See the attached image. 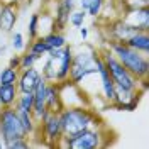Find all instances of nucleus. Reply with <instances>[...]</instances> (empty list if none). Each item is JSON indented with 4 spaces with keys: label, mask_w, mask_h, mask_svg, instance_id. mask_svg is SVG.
<instances>
[{
    "label": "nucleus",
    "mask_w": 149,
    "mask_h": 149,
    "mask_svg": "<svg viewBox=\"0 0 149 149\" xmlns=\"http://www.w3.org/2000/svg\"><path fill=\"white\" fill-rule=\"evenodd\" d=\"M102 56L103 63L109 70L112 81L115 85V100L113 102H127V100H139V95L142 90H139V81L125 70L122 63L112 54V51H105ZM112 102V103H113Z\"/></svg>",
    "instance_id": "f257e3e1"
},
{
    "label": "nucleus",
    "mask_w": 149,
    "mask_h": 149,
    "mask_svg": "<svg viewBox=\"0 0 149 149\" xmlns=\"http://www.w3.org/2000/svg\"><path fill=\"white\" fill-rule=\"evenodd\" d=\"M73 59V47L63 46L47 51V59L42 66V78L47 83H61L70 76V66Z\"/></svg>",
    "instance_id": "f03ea898"
},
{
    "label": "nucleus",
    "mask_w": 149,
    "mask_h": 149,
    "mask_svg": "<svg viewBox=\"0 0 149 149\" xmlns=\"http://www.w3.org/2000/svg\"><path fill=\"white\" fill-rule=\"evenodd\" d=\"M110 51L125 70H129V73L139 81L146 80L149 76V59L146 54H142L139 51L129 47L122 41H112L110 42Z\"/></svg>",
    "instance_id": "7ed1b4c3"
},
{
    "label": "nucleus",
    "mask_w": 149,
    "mask_h": 149,
    "mask_svg": "<svg viewBox=\"0 0 149 149\" xmlns=\"http://www.w3.org/2000/svg\"><path fill=\"white\" fill-rule=\"evenodd\" d=\"M59 120H61V129H63V137H71L74 134L81 132L90 127H100L95 122L98 117L92 110L81 107H65L59 112Z\"/></svg>",
    "instance_id": "20e7f679"
},
{
    "label": "nucleus",
    "mask_w": 149,
    "mask_h": 149,
    "mask_svg": "<svg viewBox=\"0 0 149 149\" xmlns=\"http://www.w3.org/2000/svg\"><path fill=\"white\" fill-rule=\"evenodd\" d=\"M97 51L93 49H86V51H78L76 54L73 53V59H71V66H70V76L68 80L74 85H80L86 76L97 73Z\"/></svg>",
    "instance_id": "39448f33"
},
{
    "label": "nucleus",
    "mask_w": 149,
    "mask_h": 149,
    "mask_svg": "<svg viewBox=\"0 0 149 149\" xmlns=\"http://www.w3.org/2000/svg\"><path fill=\"white\" fill-rule=\"evenodd\" d=\"M0 137L3 144L14 139L27 137L15 107H0Z\"/></svg>",
    "instance_id": "423d86ee"
},
{
    "label": "nucleus",
    "mask_w": 149,
    "mask_h": 149,
    "mask_svg": "<svg viewBox=\"0 0 149 149\" xmlns=\"http://www.w3.org/2000/svg\"><path fill=\"white\" fill-rule=\"evenodd\" d=\"M102 139L103 137H102L100 127H97V129L90 127V129H85L81 132L71 136V137H63L58 146L70 148V149H97L103 146Z\"/></svg>",
    "instance_id": "0eeeda50"
},
{
    "label": "nucleus",
    "mask_w": 149,
    "mask_h": 149,
    "mask_svg": "<svg viewBox=\"0 0 149 149\" xmlns=\"http://www.w3.org/2000/svg\"><path fill=\"white\" fill-rule=\"evenodd\" d=\"M39 130L42 132L44 142L47 146H58L59 141L63 139V129H61L59 113L49 112L46 117L39 122Z\"/></svg>",
    "instance_id": "6e6552de"
},
{
    "label": "nucleus",
    "mask_w": 149,
    "mask_h": 149,
    "mask_svg": "<svg viewBox=\"0 0 149 149\" xmlns=\"http://www.w3.org/2000/svg\"><path fill=\"white\" fill-rule=\"evenodd\" d=\"M41 71L36 70L34 66L19 70V78H17V90L19 93H32L36 90L37 83L41 80Z\"/></svg>",
    "instance_id": "1a4fd4ad"
},
{
    "label": "nucleus",
    "mask_w": 149,
    "mask_h": 149,
    "mask_svg": "<svg viewBox=\"0 0 149 149\" xmlns=\"http://www.w3.org/2000/svg\"><path fill=\"white\" fill-rule=\"evenodd\" d=\"M46 92H47V81L41 76L39 83H37L36 90H34V107H32V115L37 122H41L47 113V109H46Z\"/></svg>",
    "instance_id": "9d476101"
},
{
    "label": "nucleus",
    "mask_w": 149,
    "mask_h": 149,
    "mask_svg": "<svg viewBox=\"0 0 149 149\" xmlns=\"http://www.w3.org/2000/svg\"><path fill=\"white\" fill-rule=\"evenodd\" d=\"M95 65H97V73L100 74L103 97H105V100H109V102L112 103L113 100H115V85H113V81H112L110 74H109V70H107V66H105V63H103V59H102L100 54H97Z\"/></svg>",
    "instance_id": "9b49d317"
},
{
    "label": "nucleus",
    "mask_w": 149,
    "mask_h": 149,
    "mask_svg": "<svg viewBox=\"0 0 149 149\" xmlns=\"http://www.w3.org/2000/svg\"><path fill=\"white\" fill-rule=\"evenodd\" d=\"M17 22V3L15 2H0V31L12 32Z\"/></svg>",
    "instance_id": "f8f14e48"
},
{
    "label": "nucleus",
    "mask_w": 149,
    "mask_h": 149,
    "mask_svg": "<svg viewBox=\"0 0 149 149\" xmlns=\"http://www.w3.org/2000/svg\"><path fill=\"white\" fill-rule=\"evenodd\" d=\"M129 26L136 29V31H148L149 29V9L148 5H142L137 9L130 10L124 19Z\"/></svg>",
    "instance_id": "ddd939ff"
},
{
    "label": "nucleus",
    "mask_w": 149,
    "mask_h": 149,
    "mask_svg": "<svg viewBox=\"0 0 149 149\" xmlns=\"http://www.w3.org/2000/svg\"><path fill=\"white\" fill-rule=\"evenodd\" d=\"M46 109H47V112H53V113H59L65 109L63 100H61V93H59V85L58 83H47Z\"/></svg>",
    "instance_id": "4468645a"
},
{
    "label": "nucleus",
    "mask_w": 149,
    "mask_h": 149,
    "mask_svg": "<svg viewBox=\"0 0 149 149\" xmlns=\"http://www.w3.org/2000/svg\"><path fill=\"white\" fill-rule=\"evenodd\" d=\"M125 44L136 51H139L142 54L148 56L149 53V36H148V31H136L132 36L125 41Z\"/></svg>",
    "instance_id": "2eb2a0df"
},
{
    "label": "nucleus",
    "mask_w": 149,
    "mask_h": 149,
    "mask_svg": "<svg viewBox=\"0 0 149 149\" xmlns=\"http://www.w3.org/2000/svg\"><path fill=\"white\" fill-rule=\"evenodd\" d=\"M110 32H112L113 41H122V42H125V41L136 32V29L132 27V26H129L125 20H117V22L112 24Z\"/></svg>",
    "instance_id": "dca6fc26"
},
{
    "label": "nucleus",
    "mask_w": 149,
    "mask_h": 149,
    "mask_svg": "<svg viewBox=\"0 0 149 149\" xmlns=\"http://www.w3.org/2000/svg\"><path fill=\"white\" fill-rule=\"evenodd\" d=\"M19 97L17 85H2L0 83V107H14Z\"/></svg>",
    "instance_id": "f3484780"
},
{
    "label": "nucleus",
    "mask_w": 149,
    "mask_h": 149,
    "mask_svg": "<svg viewBox=\"0 0 149 149\" xmlns=\"http://www.w3.org/2000/svg\"><path fill=\"white\" fill-rule=\"evenodd\" d=\"M42 39H44V42H46L47 51L66 46V37L63 36L61 31H51V32H47L46 36H42Z\"/></svg>",
    "instance_id": "a211bd4d"
},
{
    "label": "nucleus",
    "mask_w": 149,
    "mask_h": 149,
    "mask_svg": "<svg viewBox=\"0 0 149 149\" xmlns=\"http://www.w3.org/2000/svg\"><path fill=\"white\" fill-rule=\"evenodd\" d=\"M19 117H20V122H22V127L26 130V134L29 136H34L37 130H39V122L34 119L32 112H19Z\"/></svg>",
    "instance_id": "6ab92c4d"
},
{
    "label": "nucleus",
    "mask_w": 149,
    "mask_h": 149,
    "mask_svg": "<svg viewBox=\"0 0 149 149\" xmlns=\"http://www.w3.org/2000/svg\"><path fill=\"white\" fill-rule=\"evenodd\" d=\"M14 107H15L17 112H32V107H34V93H19Z\"/></svg>",
    "instance_id": "aec40b11"
},
{
    "label": "nucleus",
    "mask_w": 149,
    "mask_h": 149,
    "mask_svg": "<svg viewBox=\"0 0 149 149\" xmlns=\"http://www.w3.org/2000/svg\"><path fill=\"white\" fill-rule=\"evenodd\" d=\"M103 3H105V0H81V2H80V7H81V10H85L88 15L97 17V15H100V12H102Z\"/></svg>",
    "instance_id": "412c9836"
},
{
    "label": "nucleus",
    "mask_w": 149,
    "mask_h": 149,
    "mask_svg": "<svg viewBox=\"0 0 149 149\" xmlns=\"http://www.w3.org/2000/svg\"><path fill=\"white\" fill-rule=\"evenodd\" d=\"M29 49L27 51H31V53H34L36 56H39V58H42L44 54H47V47H46V42H44V39H42V36H37L34 37V39H29Z\"/></svg>",
    "instance_id": "4be33fe9"
},
{
    "label": "nucleus",
    "mask_w": 149,
    "mask_h": 149,
    "mask_svg": "<svg viewBox=\"0 0 149 149\" xmlns=\"http://www.w3.org/2000/svg\"><path fill=\"white\" fill-rule=\"evenodd\" d=\"M17 78H19V70L5 66L0 71V83L2 85H17Z\"/></svg>",
    "instance_id": "5701e85b"
},
{
    "label": "nucleus",
    "mask_w": 149,
    "mask_h": 149,
    "mask_svg": "<svg viewBox=\"0 0 149 149\" xmlns=\"http://www.w3.org/2000/svg\"><path fill=\"white\" fill-rule=\"evenodd\" d=\"M39 59H41V58H39V56H36L34 53H31V51L24 53V54H20V70L34 66L37 61H39Z\"/></svg>",
    "instance_id": "b1692460"
},
{
    "label": "nucleus",
    "mask_w": 149,
    "mask_h": 149,
    "mask_svg": "<svg viewBox=\"0 0 149 149\" xmlns=\"http://www.w3.org/2000/svg\"><path fill=\"white\" fill-rule=\"evenodd\" d=\"M39 14H32V17L29 19V26H27V32H29V39H34L39 36Z\"/></svg>",
    "instance_id": "393cba45"
},
{
    "label": "nucleus",
    "mask_w": 149,
    "mask_h": 149,
    "mask_svg": "<svg viewBox=\"0 0 149 149\" xmlns=\"http://www.w3.org/2000/svg\"><path fill=\"white\" fill-rule=\"evenodd\" d=\"M85 17H86V12L85 10H73L71 14H70V19H68V22L74 26V27H81L85 22Z\"/></svg>",
    "instance_id": "a878e982"
},
{
    "label": "nucleus",
    "mask_w": 149,
    "mask_h": 149,
    "mask_svg": "<svg viewBox=\"0 0 149 149\" xmlns=\"http://www.w3.org/2000/svg\"><path fill=\"white\" fill-rule=\"evenodd\" d=\"M137 103L139 100H127V102H113V109L115 110H120V112H132L137 109Z\"/></svg>",
    "instance_id": "bb28decb"
},
{
    "label": "nucleus",
    "mask_w": 149,
    "mask_h": 149,
    "mask_svg": "<svg viewBox=\"0 0 149 149\" xmlns=\"http://www.w3.org/2000/svg\"><path fill=\"white\" fill-rule=\"evenodd\" d=\"M26 47V42H24V36L20 34V32H14L12 34V49L19 53V51H22Z\"/></svg>",
    "instance_id": "cd10ccee"
},
{
    "label": "nucleus",
    "mask_w": 149,
    "mask_h": 149,
    "mask_svg": "<svg viewBox=\"0 0 149 149\" xmlns=\"http://www.w3.org/2000/svg\"><path fill=\"white\" fill-rule=\"evenodd\" d=\"M5 146L10 149H26V148H29V141H27V137H20V139H14L10 142H7Z\"/></svg>",
    "instance_id": "c85d7f7f"
},
{
    "label": "nucleus",
    "mask_w": 149,
    "mask_h": 149,
    "mask_svg": "<svg viewBox=\"0 0 149 149\" xmlns=\"http://www.w3.org/2000/svg\"><path fill=\"white\" fill-rule=\"evenodd\" d=\"M9 66L10 68H15V70H20V56L15 54V56H12L9 59Z\"/></svg>",
    "instance_id": "c756f323"
},
{
    "label": "nucleus",
    "mask_w": 149,
    "mask_h": 149,
    "mask_svg": "<svg viewBox=\"0 0 149 149\" xmlns=\"http://www.w3.org/2000/svg\"><path fill=\"white\" fill-rule=\"evenodd\" d=\"M59 2H61V5H63L68 12H73V9H74V0H59Z\"/></svg>",
    "instance_id": "7c9ffc66"
},
{
    "label": "nucleus",
    "mask_w": 149,
    "mask_h": 149,
    "mask_svg": "<svg viewBox=\"0 0 149 149\" xmlns=\"http://www.w3.org/2000/svg\"><path fill=\"white\" fill-rule=\"evenodd\" d=\"M80 36H81V39H86V37H88V29L85 27V26L80 27Z\"/></svg>",
    "instance_id": "2f4dec72"
},
{
    "label": "nucleus",
    "mask_w": 149,
    "mask_h": 149,
    "mask_svg": "<svg viewBox=\"0 0 149 149\" xmlns=\"http://www.w3.org/2000/svg\"><path fill=\"white\" fill-rule=\"evenodd\" d=\"M149 3V0H142V5H148Z\"/></svg>",
    "instance_id": "473e14b6"
},
{
    "label": "nucleus",
    "mask_w": 149,
    "mask_h": 149,
    "mask_svg": "<svg viewBox=\"0 0 149 149\" xmlns=\"http://www.w3.org/2000/svg\"><path fill=\"white\" fill-rule=\"evenodd\" d=\"M3 146H5V144H3V142H2V141H0V148H3Z\"/></svg>",
    "instance_id": "72a5a7b5"
}]
</instances>
